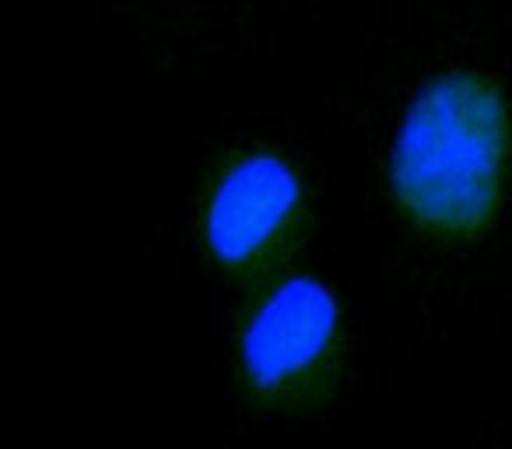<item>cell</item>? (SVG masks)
Wrapping results in <instances>:
<instances>
[{
    "label": "cell",
    "instance_id": "cell-1",
    "mask_svg": "<svg viewBox=\"0 0 512 449\" xmlns=\"http://www.w3.org/2000/svg\"><path fill=\"white\" fill-rule=\"evenodd\" d=\"M509 106L477 71H446L411 102L390 158L397 204L435 232H474L495 214Z\"/></svg>",
    "mask_w": 512,
    "mask_h": 449
},
{
    "label": "cell",
    "instance_id": "cell-2",
    "mask_svg": "<svg viewBox=\"0 0 512 449\" xmlns=\"http://www.w3.org/2000/svg\"><path fill=\"white\" fill-rule=\"evenodd\" d=\"M341 344V309L323 281L288 278L253 309L239 341L242 376L264 397H295L330 372Z\"/></svg>",
    "mask_w": 512,
    "mask_h": 449
},
{
    "label": "cell",
    "instance_id": "cell-3",
    "mask_svg": "<svg viewBox=\"0 0 512 449\" xmlns=\"http://www.w3.org/2000/svg\"><path fill=\"white\" fill-rule=\"evenodd\" d=\"M302 214V183L292 162L274 151H253L228 165L207 193L204 243L228 271H249L271 260Z\"/></svg>",
    "mask_w": 512,
    "mask_h": 449
}]
</instances>
